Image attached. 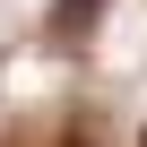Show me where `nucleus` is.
I'll list each match as a JSON object with an SVG mask.
<instances>
[{"instance_id": "1", "label": "nucleus", "mask_w": 147, "mask_h": 147, "mask_svg": "<svg viewBox=\"0 0 147 147\" xmlns=\"http://www.w3.org/2000/svg\"><path fill=\"white\" fill-rule=\"evenodd\" d=\"M95 18H104V0H52V18H43V26H52V43H87Z\"/></svg>"}, {"instance_id": "2", "label": "nucleus", "mask_w": 147, "mask_h": 147, "mask_svg": "<svg viewBox=\"0 0 147 147\" xmlns=\"http://www.w3.org/2000/svg\"><path fill=\"white\" fill-rule=\"evenodd\" d=\"M69 147H95V138H69Z\"/></svg>"}]
</instances>
